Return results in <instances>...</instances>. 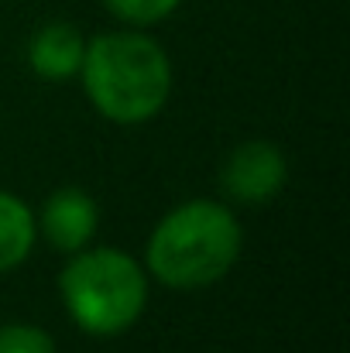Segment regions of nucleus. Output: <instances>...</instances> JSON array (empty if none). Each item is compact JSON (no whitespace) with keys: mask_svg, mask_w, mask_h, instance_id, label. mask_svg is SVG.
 Returning <instances> with one entry per match:
<instances>
[{"mask_svg":"<svg viewBox=\"0 0 350 353\" xmlns=\"http://www.w3.org/2000/svg\"><path fill=\"white\" fill-rule=\"evenodd\" d=\"M35 227L55 250L76 254V250L90 247L97 230H100V206L86 189L62 185L41 203V213L35 216Z\"/></svg>","mask_w":350,"mask_h":353,"instance_id":"nucleus-5","label":"nucleus"},{"mask_svg":"<svg viewBox=\"0 0 350 353\" xmlns=\"http://www.w3.org/2000/svg\"><path fill=\"white\" fill-rule=\"evenodd\" d=\"M59 295L83 333L120 336L148 305V271L120 247H83L62 268Z\"/></svg>","mask_w":350,"mask_h":353,"instance_id":"nucleus-3","label":"nucleus"},{"mask_svg":"<svg viewBox=\"0 0 350 353\" xmlns=\"http://www.w3.org/2000/svg\"><path fill=\"white\" fill-rule=\"evenodd\" d=\"M285 182H289V161H285V151L271 141L237 144L220 168L224 192L244 206H261L275 199L285 189Z\"/></svg>","mask_w":350,"mask_h":353,"instance_id":"nucleus-4","label":"nucleus"},{"mask_svg":"<svg viewBox=\"0 0 350 353\" xmlns=\"http://www.w3.org/2000/svg\"><path fill=\"white\" fill-rule=\"evenodd\" d=\"M79 79L100 117L130 127L158 117L168 103L172 62L144 31H104L86 41Z\"/></svg>","mask_w":350,"mask_h":353,"instance_id":"nucleus-1","label":"nucleus"},{"mask_svg":"<svg viewBox=\"0 0 350 353\" xmlns=\"http://www.w3.org/2000/svg\"><path fill=\"white\" fill-rule=\"evenodd\" d=\"M35 240H38V227L31 206L21 196L0 189V274L21 268Z\"/></svg>","mask_w":350,"mask_h":353,"instance_id":"nucleus-7","label":"nucleus"},{"mask_svg":"<svg viewBox=\"0 0 350 353\" xmlns=\"http://www.w3.org/2000/svg\"><path fill=\"white\" fill-rule=\"evenodd\" d=\"M83 52H86V38L76 24L66 21H52L45 28H38L28 41V65L38 79L48 83H66L79 76L83 65Z\"/></svg>","mask_w":350,"mask_h":353,"instance_id":"nucleus-6","label":"nucleus"},{"mask_svg":"<svg viewBox=\"0 0 350 353\" xmlns=\"http://www.w3.org/2000/svg\"><path fill=\"white\" fill-rule=\"evenodd\" d=\"M0 353H55V343L41 326L14 323L0 326Z\"/></svg>","mask_w":350,"mask_h":353,"instance_id":"nucleus-9","label":"nucleus"},{"mask_svg":"<svg viewBox=\"0 0 350 353\" xmlns=\"http://www.w3.org/2000/svg\"><path fill=\"white\" fill-rule=\"evenodd\" d=\"M244 230L237 213L213 199H189L168 210L144 247V271L175 292L220 281L240 257Z\"/></svg>","mask_w":350,"mask_h":353,"instance_id":"nucleus-2","label":"nucleus"},{"mask_svg":"<svg viewBox=\"0 0 350 353\" xmlns=\"http://www.w3.org/2000/svg\"><path fill=\"white\" fill-rule=\"evenodd\" d=\"M104 3L117 21H124L130 28H151V24L165 21L182 0H104Z\"/></svg>","mask_w":350,"mask_h":353,"instance_id":"nucleus-8","label":"nucleus"}]
</instances>
